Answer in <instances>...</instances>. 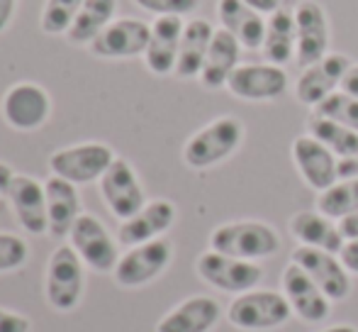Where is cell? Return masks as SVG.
I'll return each mask as SVG.
<instances>
[{
  "label": "cell",
  "mask_w": 358,
  "mask_h": 332,
  "mask_svg": "<svg viewBox=\"0 0 358 332\" xmlns=\"http://www.w3.org/2000/svg\"><path fill=\"white\" fill-rule=\"evenodd\" d=\"M292 261L310 274V279L324 291L329 300H346L351 296V274L341 264L339 254L300 244L292 251Z\"/></svg>",
  "instance_id": "15"
},
{
  "label": "cell",
  "mask_w": 358,
  "mask_h": 332,
  "mask_svg": "<svg viewBox=\"0 0 358 332\" xmlns=\"http://www.w3.org/2000/svg\"><path fill=\"white\" fill-rule=\"evenodd\" d=\"M249 8H254L256 13H261L264 18H271L273 13L278 10H285V8H295L292 0H244Z\"/></svg>",
  "instance_id": "36"
},
{
  "label": "cell",
  "mask_w": 358,
  "mask_h": 332,
  "mask_svg": "<svg viewBox=\"0 0 358 332\" xmlns=\"http://www.w3.org/2000/svg\"><path fill=\"white\" fill-rule=\"evenodd\" d=\"M320 332H358L354 325H346V323H341V325H331V328H324V330H320Z\"/></svg>",
  "instance_id": "43"
},
{
  "label": "cell",
  "mask_w": 358,
  "mask_h": 332,
  "mask_svg": "<svg viewBox=\"0 0 358 332\" xmlns=\"http://www.w3.org/2000/svg\"><path fill=\"white\" fill-rule=\"evenodd\" d=\"M49 115H52V98L39 83H15L3 95V118L13 130L20 132L39 130L49 120Z\"/></svg>",
  "instance_id": "11"
},
{
  "label": "cell",
  "mask_w": 358,
  "mask_h": 332,
  "mask_svg": "<svg viewBox=\"0 0 358 332\" xmlns=\"http://www.w3.org/2000/svg\"><path fill=\"white\" fill-rule=\"evenodd\" d=\"M115 152L103 142H83L73 147H64L49 157V169L54 176L71 181V184H90L100 181L103 174L115 162Z\"/></svg>",
  "instance_id": "7"
},
{
  "label": "cell",
  "mask_w": 358,
  "mask_h": 332,
  "mask_svg": "<svg viewBox=\"0 0 358 332\" xmlns=\"http://www.w3.org/2000/svg\"><path fill=\"white\" fill-rule=\"evenodd\" d=\"M210 249L236 256V259L259 261L278 254L280 237L268 223H261V220H236V223H224L213 230Z\"/></svg>",
  "instance_id": "1"
},
{
  "label": "cell",
  "mask_w": 358,
  "mask_h": 332,
  "mask_svg": "<svg viewBox=\"0 0 358 332\" xmlns=\"http://www.w3.org/2000/svg\"><path fill=\"white\" fill-rule=\"evenodd\" d=\"M292 162H295V169L300 171L302 181L310 186L312 191L322 193L327 191L331 184L339 181V174H336V157L334 152L324 147L320 139H315L312 134H300L292 142Z\"/></svg>",
  "instance_id": "18"
},
{
  "label": "cell",
  "mask_w": 358,
  "mask_h": 332,
  "mask_svg": "<svg viewBox=\"0 0 358 332\" xmlns=\"http://www.w3.org/2000/svg\"><path fill=\"white\" fill-rule=\"evenodd\" d=\"M47 191V210H49V235L54 240H64L71 235L73 223L80 218V195L76 184L54 176L44 184Z\"/></svg>",
  "instance_id": "23"
},
{
  "label": "cell",
  "mask_w": 358,
  "mask_h": 332,
  "mask_svg": "<svg viewBox=\"0 0 358 332\" xmlns=\"http://www.w3.org/2000/svg\"><path fill=\"white\" fill-rule=\"evenodd\" d=\"M307 134L320 139L336 157H358V132L334 123V120L312 113V118L307 120Z\"/></svg>",
  "instance_id": "29"
},
{
  "label": "cell",
  "mask_w": 358,
  "mask_h": 332,
  "mask_svg": "<svg viewBox=\"0 0 358 332\" xmlns=\"http://www.w3.org/2000/svg\"><path fill=\"white\" fill-rule=\"evenodd\" d=\"M222 308L210 296H190L171 308L156 325V332H210L220 323Z\"/></svg>",
  "instance_id": "21"
},
{
  "label": "cell",
  "mask_w": 358,
  "mask_h": 332,
  "mask_svg": "<svg viewBox=\"0 0 358 332\" xmlns=\"http://www.w3.org/2000/svg\"><path fill=\"white\" fill-rule=\"evenodd\" d=\"M213 37H215V27L208 20L193 18L190 22H185L183 37H180L178 62H176V71H173L176 76L178 78L200 76Z\"/></svg>",
  "instance_id": "26"
},
{
  "label": "cell",
  "mask_w": 358,
  "mask_h": 332,
  "mask_svg": "<svg viewBox=\"0 0 358 332\" xmlns=\"http://www.w3.org/2000/svg\"><path fill=\"white\" fill-rule=\"evenodd\" d=\"M176 223V205L166 198H156L146 203L137 215L129 220H122L117 230V242L124 247H137V244L159 240L171 225Z\"/></svg>",
  "instance_id": "20"
},
{
  "label": "cell",
  "mask_w": 358,
  "mask_h": 332,
  "mask_svg": "<svg viewBox=\"0 0 358 332\" xmlns=\"http://www.w3.org/2000/svg\"><path fill=\"white\" fill-rule=\"evenodd\" d=\"M195 269L205 284L236 296L256 289L264 281V269L259 266V261L236 259V256L222 254L215 249L203 251L195 261Z\"/></svg>",
  "instance_id": "5"
},
{
  "label": "cell",
  "mask_w": 358,
  "mask_h": 332,
  "mask_svg": "<svg viewBox=\"0 0 358 332\" xmlns=\"http://www.w3.org/2000/svg\"><path fill=\"white\" fill-rule=\"evenodd\" d=\"M13 179H15V171L10 169V166L5 164V162H0V195L8 193L10 184H13Z\"/></svg>",
  "instance_id": "42"
},
{
  "label": "cell",
  "mask_w": 358,
  "mask_h": 332,
  "mask_svg": "<svg viewBox=\"0 0 358 332\" xmlns=\"http://www.w3.org/2000/svg\"><path fill=\"white\" fill-rule=\"evenodd\" d=\"M295 15V37H297V64L302 69L329 54V18L327 10L317 0H300L292 8Z\"/></svg>",
  "instance_id": "9"
},
{
  "label": "cell",
  "mask_w": 358,
  "mask_h": 332,
  "mask_svg": "<svg viewBox=\"0 0 358 332\" xmlns=\"http://www.w3.org/2000/svg\"><path fill=\"white\" fill-rule=\"evenodd\" d=\"M15 5H17V0H0V32H3L10 25V20H13Z\"/></svg>",
  "instance_id": "41"
},
{
  "label": "cell",
  "mask_w": 358,
  "mask_h": 332,
  "mask_svg": "<svg viewBox=\"0 0 358 332\" xmlns=\"http://www.w3.org/2000/svg\"><path fill=\"white\" fill-rule=\"evenodd\" d=\"M315 113L358 132V98H354L351 93H346V90L339 88L336 93H331L329 98L322 100V103L317 105Z\"/></svg>",
  "instance_id": "31"
},
{
  "label": "cell",
  "mask_w": 358,
  "mask_h": 332,
  "mask_svg": "<svg viewBox=\"0 0 358 332\" xmlns=\"http://www.w3.org/2000/svg\"><path fill=\"white\" fill-rule=\"evenodd\" d=\"M244 142V125L231 115H222L200 127L183 147V162L190 169H210L229 159Z\"/></svg>",
  "instance_id": "2"
},
{
  "label": "cell",
  "mask_w": 358,
  "mask_h": 332,
  "mask_svg": "<svg viewBox=\"0 0 358 332\" xmlns=\"http://www.w3.org/2000/svg\"><path fill=\"white\" fill-rule=\"evenodd\" d=\"M290 235L302 247H315L324 251L339 254L344 247V235L339 230V223L327 218L320 210H302L290 218Z\"/></svg>",
  "instance_id": "24"
},
{
  "label": "cell",
  "mask_w": 358,
  "mask_h": 332,
  "mask_svg": "<svg viewBox=\"0 0 358 332\" xmlns=\"http://www.w3.org/2000/svg\"><path fill=\"white\" fill-rule=\"evenodd\" d=\"M8 200L17 223L24 233L44 235L49 233V210H47V191L37 179L24 174H15L8 188Z\"/></svg>",
  "instance_id": "17"
},
{
  "label": "cell",
  "mask_w": 358,
  "mask_h": 332,
  "mask_svg": "<svg viewBox=\"0 0 358 332\" xmlns=\"http://www.w3.org/2000/svg\"><path fill=\"white\" fill-rule=\"evenodd\" d=\"M171 259H173V244L164 237L129 247L124 254H120V261L113 271L115 281L122 289H139L159 279L169 269Z\"/></svg>",
  "instance_id": "6"
},
{
  "label": "cell",
  "mask_w": 358,
  "mask_h": 332,
  "mask_svg": "<svg viewBox=\"0 0 358 332\" xmlns=\"http://www.w3.org/2000/svg\"><path fill=\"white\" fill-rule=\"evenodd\" d=\"M280 286H283V296L287 298L292 308V315H297L305 323H324L331 313V300L327 298V293L310 279L302 266H297L295 261L283 269V279H280Z\"/></svg>",
  "instance_id": "13"
},
{
  "label": "cell",
  "mask_w": 358,
  "mask_h": 332,
  "mask_svg": "<svg viewBox=\"0 0 358 332\" xmlns=\"http://www.w3.org/2000/svg\"><path fill=\"white\" fill-rule=\"evenodd\" d=\"M339 259L349 269V274L358 276V240H346L344 247L339 251Z\"/></svg>",
  "instance_id": "37"
},
{
  "label": "cell",
  "mask_w": 358,
  "mask_h": 332,
  "mask_svg": "<svg viewBox=\"0 0 358 332\" xmlns=\"http://www.w3.org/2000/svg\"><path fill=\"white\" fill-rule=\"evenodd\" d=\"M146 13H154L156 18L164 15H176V18H185V15L195 13L203 0H134Z\"/></svg>",
  "instance_id": "34"
},
{
  "label": "cell",
  "mask_w": 358,
  "mask_h": 332,
  "mask_svg": "<svg viewBox=\"0 0 358 332\" xmlns=\"http://www.w3.org/2000/svg\"><path fill=\"white\" fill-rule=\"evenodd\" d=\"M287 74L283 67L271 62L264 64H239L236 71L227 81V90L234 98L251 100V103H266L275 100L287 90Z\"/></svg>",
  "instance_id": "12"
},
{
  "label": "cell",
  "mask_w": 358,
  "mask_h": 332,
  "mask_svg": "<svg viewBox=\"0 0 358 332\" xmlns=\"http://www.w3.org/2000/svg\"><path fill=\"white\" fill-rule=\"evenodd\" d=\"M317 210L331 220H344L358 213V176L331 184L317 195Z\"/></svg>",
  "instance_id": "30"
},
{
  "label": "cell",
  "mask_w": 358,
  "mask_h": 332,
  "mask_svg": "<svg viewBox=\"0 0 358 332\" xmlns=\"http://www.w3.org/2000/svg\"><path fill=\"white\" fill-rule=\"evenodd\" d=\"M100 193L110 213L120 220H129L146 205L144 188L139 176L127 159H115L100 179Z\"/></svg>",
  "instance_id": "10"
},
{
  "label": "cell",
  "mask_w": 358,
  "mask_h": 332,
  "mask_svg": "<svg viewBox=\"0 0 358 332\" xmlns=\"http://www.w3.org/2000/svg\"><path fill=\"white\" fill-rule=\"evenodd\" d=\"M290 318L292 308L287 298L278 291L268 289H251L246 293H239L227 308V320L244 332L278 330L290 323Z\"/></svg>",
  "instance_id": "3"
},
{
  "label": "cell",
  "mask_w": 358,
  "mask_h": 332,
  "mask_svg": "<svg viewBox=\"0 0 358 332\" xmlns=\"http://www.w3.org/2000/svg\"><path fill=\"white\" fill-rule=\"evenodd\" d=\"M83 0H47L42 10V29L47 34H66Z\"/></svg>",
  "instance_id": "32"
},
{
  "label": "cell",
  "mask_w": 358,
  "mask_h": 332,
  "mask_svg": "<svg viewBox=\"0 0 358 332\" xmlns=\"http://www.w3.org/2000/svg\"><path fill=\"white\" fill-rule=\"evenodd\" d=\"M336 174H339V181L356 179L358 176V157H339V162H336Z\"/></svg>",
  "instance_id": "38"
},
{
  "label": "cell",
  "mask_w": 358,
  "mask_h": 332,
  "mask_svg": "<svg viewBox=\"0 0 358 332\" xmlns=\"http://www.w3.org/2000/svg\"><path fill=\"white\" fill-rule=\"evenodd\" d=\"M83 266L85 264L71 244H62L49 256L44 293H47V303L57 313H71L73 308H78L85 286Z\"/></svg>",
  "instance_id": "4"
},
{
  "label": "cell",
  "mask_w": 358,
  "mask_h": 332,
  "mask_svg": "<svg viewBox=\"0 0 358 332\" xmlns=\"http://www.w3.org/2000/svg\"><path fill=\"white\" fill-rule=\"evenodd\" d=\"M151 25L137 18L113 20L98 37L90 42V52L100 59H132L142 57L149 44Z\"/></svg>",
  "instance_id": "16"
},
{
  "label": "cell",
  "mask_w": 358,
  "mask_h": 332,
  "mask_svg": "<svg viewBox=\"0 0 358 332\" xmlns=\"http://www.w3.org/2000/svg\"><path fill=\"white\" fill-rule=\"evenodd\" d=\"M341 90H346V93L358 98V64H351V69L346 71L344 81H341Z\"/></svg>",
  "instance_id": "40"
},
{
  "label": "cell",
  "mask_w": 358,
  "mask_h": 332,
  "mask_svg": "<svg viewBox=\"0 0 358 332\" xmlns=\"http://www.w3.org/2000/svg\"><path fill=\"white\" fill-rule=\"evenodd\" d=\"M69 240H71V247L88 269L98 271V274L115 271V266L120 261L117 242L95 215L80 213V218L73 223Z\"/></svg>",
  "instance_id": "8"
},
{
  "label": "cell",
  "mask_w": 358,
  "mask_h": 332,
  "mask_svg": "<svg viewBox=\"0 0 358 332\" xmlns=\"http://www.w3.org/2000/svg\"><path fill=\"white\" fill-rule=\"evenodd\" d=\"M115 10H117V0H83L71 29L66 32L69 42L90 47V42L113 22Z\"/></svg>",
  "instance_id": "28"
},
{
  "label": "cell",
  "mask_w": 358,
  "mask_h": 332,
  "mask_svg": "<svg viewBox=\"0 0 358 332\" xmlns=\"http://www.w3.org/2000/svg\"><path fill=\"white\" fill-rule=\"evenodd\" d=\"M351 69V59L346 54H327L324 59L315 62L312 67H305L295 83V98L302 105L315 110L322 100H327L331 93L341 88L346 71Z\"/></svg>",
  "instance_id": "14"
},
{
  "label": "cell",
  "mask_w": 358,
  "mask_h": 332,
  "mask_svg": "<svg viewBox=\"0 0 358 332\" xmlns=\"http://www.w3.org/2000/svg\"><path fill=\"white\" fill-rule=\"evenodd\" d=\"M339 230L344 235V240H358V213L339 220Z\"/></svg>",
  "instance_id": "39"
},
{
  "label": "cell",
  "mask_w": 358,
  "mask_h": 332,
  "mask_svg": "<svg viewBox=\"0 0 358 332\" xmlns=\"http://www.w3.org/2000/svg\"><path fill=\"white\" fill-rule=\"evenodd\" d=\"M241 57V44L231 37L227 29H215V37L210 42L208 57H205L203 71H200V83L208 90L227 88L229 76L236 71Z\"/></svg>",
  "instance_id": "25"
},
{
  "label": "cell",
  "mask_w": 358,
  "mask_h": 332,
  "mask_svg": "<svg viewBox=\"0 0 358 332\" xmlns=\"http://www.w3.org/2000/svg\"><path fill=\"white\" fill-rule=\"evenodd\" d=\"M29 328H32V323L22 313L0 308V332H29Z\"/></svg>",
  "instance_id": "35"
},
{
  "label": "cell",
  "mask_w": 358,
  "mask_h": 332,
  "mask_svg": "<svg viewBox=\"0 0 358 332\" xmlns=\"http://www.w3.org/2000/svg\"><path fill=\"white\" fill-rule=\"evenodd\" d=\"M217 15H220L222 29H227L241 44V49L256 52L264 47L266 18L249 8L244 0H217Z\"/></svg>",
  "instance_id": "22"
},
{
  "label": "cell",
  "mask_w": 358,
  "mask_h": 332,
  "mask_svg": "<svg viewBox=\"0 0 358 332\" xmlns=\"http://www.w3.org/2000/svg\"><path fill=\"white\" fill-rule=\"evenodd\" d=\"M183 29H185L183 18H176V15H164V18L154 20L149 44H146V52H144V64L151 74L169 76V74L176 71Z\"/></svg>",
  "instance_id": "19"
},
{
  "label": "cell",
  "mask_w": 358,
  "mask_h": 332,
  "mask_svg": "<svg viewBox=\"0 0 358 332\" xmlns=\"http://www.w3.org/2000/svg\"><path fill=\"white\" fill-rule=\"evenodd\" d=\"M27 256H29V247L20 235L0 233V274L24 266Z\"/></svg>",
  "instance_id": "33"
},
{
  "label": "cell",
  "mask_w": 358,
  "mask_h": 332,
  "mask_svg": "<svg viewBox=\"0 0 358 332\" xmlns=\"http://www.w3.org/2000/svg\"><path fill=\"white\" fill-rule=\"evenodd\" d=\"M261 52H264L266 62L275 64V67H285V64H290L295 59L297 37L292 8L278 10L271 18H266V37Z\"/></svg>",
  "instance_id": "27"
}]
</instances>
